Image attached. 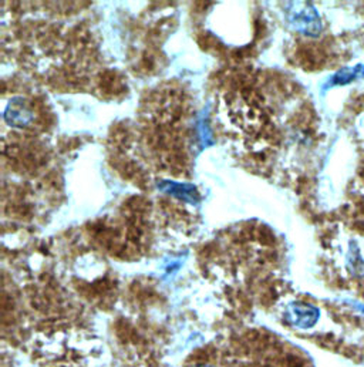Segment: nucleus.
Returning a JSON list of instances; mask_svg holds the SVG:
<instances>
[{
	"instance_id": "nucleus-1",
	"label": "nucleus",
	"mask_w": 364,
	"mask_h": 367,
	"mask_svg": "<svg viewBox=\"0 0 364 367\" xmlns=\"http://www.w3.org/2000/svg\"><path fill=\"white\" fill-rule=\"evenodd\" d=\"M289 22L297 32L316 38L322 32V22L317 10L311 3H296L289 15Z\"/></svg>"
},
{
	"instance_id": "nucleus-2",
	"label": "nucleus",
	"mask_w": 364,
	"mask_h": 367,
	"mask_svg": "<svg viewBox=\"0 0 364 367\" xmlns=\"http://www.w3.org/2000/svg\"><path fill=\"white\" fill-rule=\"evenodd\" d=\"M5 120L9 126L26 127L33 120V111L27 106L26 100L17 97L9 103L5 111Z\"/></svg>"
},
{
	"instance_id": "nucleus-3",
	"label": "nucleus",
	"mask_w": 364,
	"mask_h": 367,
	"mask_svg": "<svg viewBox=\"0 0 364 367\" xmlns=\"http://www.w3.org/2000/svg\"><path fill=\"white\" fill-rule=\"evenodd\" d=\"M158 190L172 195L178 199H182L190 204H198L199 202V195L195 188V186H190V184H179L174 181H161L158 182Z\"/></svg>"
},
{
	"instance_id": "nucleus-4",
	"label": "nucleus",
	"mask_w": 364,
	"mask_h": 367,
	"mask_svg": "<svg viewBox=\"0 0 364 367\" xmlns=\"http://www.w3.org/2000/svg\"><path fill=\"white\" fill-rule=\"evenodd\" d=\"M360 79H364V66L363 65H357L353 67H343L327 79V81L323 85V90L326 91V90L333 88V87L347 85V84L357 81Z\"/></svg>"
},
{
	"instance_id": "nucleus-5",
	"label": "nucleus",
	"mask_w": 364,
	"mask_h": 367,
	"mask_svg": "<svg viewBox=\"0 0 364 367\" xmlns=\"http://www.w3.org/2000/svg\"><path fill=\"white\" fill-rule=\"evenodd\" d=\"M290 320L299 327H311L319 318V311L309 304L293 303L289 308Z\"/></svg>"
}]
</instances>
